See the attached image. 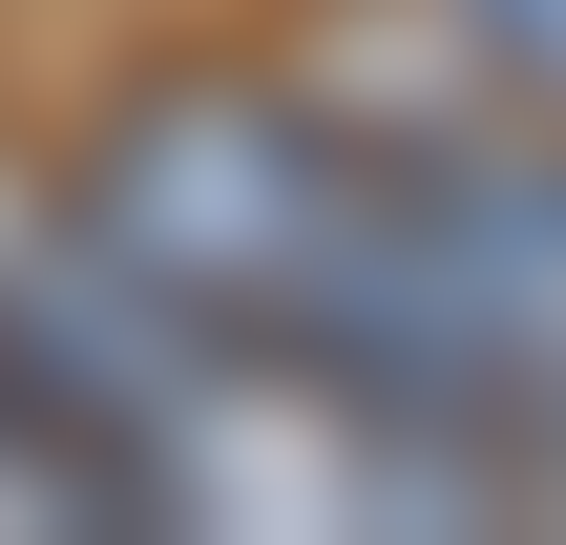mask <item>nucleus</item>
Segmentation results:
<instances>
[{"label":"nucleus","mask_w":566,"mask_h":545,"mask_svg":"<svg viewBox=\"0 0 566 545\" xmlns=\"http://www.w3.org/2000/svg\"><path fill=\"white\" fill-rule=\"evenodd\" d=\"M168 315H210L252 378H294V336L336 315L357 231H378V126L336 84H252V63H168L84 126V210Z\"/></svg>","instance_id":"1"},{"label":"nucleus","mask_w":566,"mask_h":545,"mask_svg":"<svg viewBox=\"0 0 566 545\" xmlns=\"http://www.w3.org/2000/svg\"><path fill=\"white\" fill-rule=\"evenodd\" d=\"M441 42H462V84H504V105L566 126V0H441Z\"/></svg>","instance_id":"2"},{"label":"nucleus","mask_w":566,"mask_h":545,"mask_svg":"<svg viewBox=\"0 0 566 545\" xmlns=\"http://www.w3.org/2000/svg\"><path fill=\"white\" fill-rule=\"evenodd\" d=\"M0 399H21V336H0Z\"/></svg>","instance_id":"3"}]
</instances>
